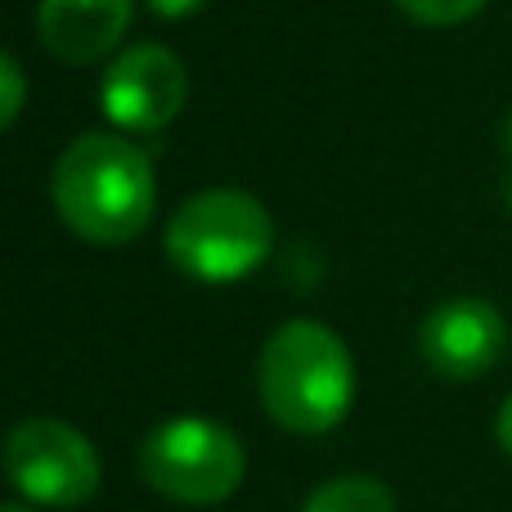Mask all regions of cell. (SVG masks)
I'll return each mask as SVG.
<instances>
[{"mask_svg":"<svg viewBox=\"0 0 512 512\" xmlns=\"http://www.w3.org/2000/svg\"><path fill=\"white\" fill-rule=\"evenodd\" d=\"M54 212L95 248H126L153 221V162L126 135L86 131L59 153L50 176Z\"/></svg>","mask_w":512,"mask_h":512,"instance_id":"6da1fadb","label":"cell"},{"mask_svg":"<svg viewBox=\"0 0 512 512\" xmlns=\"http://www.w3.org/2000/svg\"><path fill=\"white\" fill-rule=\"evenodd\" d=\"M261 405L283 432L324 436L351 414L355 360L346 342L319 319H288L270 333L256 364Z\"/></svg>","mask_w":512,"mask_h":512,"instance_id":"7a4b0ae2","label":"cell"},{"mask_svg":"<svg viewBox=\"0 0 512 512\" xmlns=\"http://www.w3.org/2000/svg\"><path fill=\"white\" fill-rule=\"evenodd\" d=\"M167 261L198 283H239L274 252V221L243 189H203L185 198L162 234Z\"/></svg>","mask_w":512,"mask_h":512,"instance_id":"3957f363","label":"cell"},{"mask_svg":"<svg viewBox=\"0 0 512 512\" xmlns=\"http://www.w3.org/2000/svg\"><path fill=\"white\" fill-rule=\"evenodd\" d=\"M140 477L162 499L185 508H216L248 477V450L225 423L167 418L140 445Z\"/></svg>","mask_w":512,"mask_h":512,"instance_id":"277c9868","label":"cell"},{"mask_svg":"<svg viewBox=\"0 0 512 512\" xmlns=\"http://www.w3.org/2000/svg\"><path fill=\"white\" fill-rule=\"evenodd\" d=\"M5 477L36 508H77L99 490V454L72 423L23 418L5 436Z\"/></svg>","mask_w":512,"mask_h":512,"instance_id":"5b68a950","label":"cell"},{"mask_svg":"<svg viewBox=\"0 0 512 512\" xmlns=\"http://www.w3.org/2000/svg\"><path fill=\"white\" fill-rule=\"evenodd\" d=\"M189 95L185 59L167 45H131L108 63L99 81V108L126 135L167 131Z\"/></svg>","mask_w":512,"mask_h":512,"instance_id":"8992f818","label":"cell"},{"mask_svg":"<svg viewBox=\"0 0 512 512\" xmlns=\"http://www.w3.org/2000/svg\"><path fill=\"white\" fill-rule=\"evenodd\" d=\"M508 324L486 297H450L418 328V355L450 382H472L504 355Z\"/></svg>","mask_w":512,"mask_h":512,"instance_id":"52a82bcc","label":"cell"},{"mask_svg":"<svg viewBox=\"0 0 512 512\" xmlns=\"http://www.w3.org/2000/svg\"><path fill=\"white\" fill-rule=\"evenodd\" d=\"M135 0H41L36 36L59 63H99L122 45Z\"/></svg>","mask_w":512,"mask_h":512,"instance_id":"ba28073f","label":"cell"},{"mask_svg":"<svg viewBox=\"0 0 512 512\" xmlns=\"http://www.w3.org/2000/svg\"><path fill=\"white\" fill-rule=\"evenodd\" d=\"M301 512H400V508H396L391 486H382L378 477L346 472V477H333V481L310 490V499L301 504Z\"/></svg>","mask_w":512,"mask_h":512,"instance_id":"9c48e42d","label":"cell"},{"mask_svg":"<svg viewBox=\"0 0 512 512\" xmlns=\"http://www.w3.org/2000/svg\"><path fill=\"white\" fill-rule=\"evenodd\" d=\"M391 5L423 27H459L468 18H477L490 0H391Z\"/></svg>","mask_w":512,"mask_h":512,"instance_id":"30bf717a","label":"cell"},{"mask_svg":"<svg viewBox=\"0 0 512 512\" xmlns=\"http://www.w3.org/2000/svg\"><path fill=\"white\" fill-rule=\"evenodd\" d=\"M0 126H14L18 117H23V95H27V81H23V68H18L14 54H0Z\"/></svg>","mask_w":512,"mask_h":512,"instance_id":"8fae6325","label":"cell"},{"mask_svg":"<svg viewBox=\"0 0 512 512\" xmlns=\"http://www.w3.org/2000/svg\"><path fill=\"white\" fill-rule=\"evenodd\" d=\"M144 5H149L158 18H194L207 0H144Z\"/></svg>","mask_w":512,"mask_h":512,"instance_id":"7c38bea8","label":"cell"},{"mask_svg":"<svg viewBox=\"0 0 512 512\" xmlns=\"http://www.w3.org/2000/svg\"><path fill=\"white\" fill-rule=\"evenodd\" d=\"M495 436H499V450L512 459V396L504 400V409H499V418H495Z\"/></svg>","mask_w":512,"mask_h":512,"instance_id":"4fadbf2b","label":"cell"},{"mask_svg":"<svg viewBox=\"0 0 512 512\" xmlns=\"http://www.w3.org/2000/svg\"><path fill=\"white\" fill-rule=\"evenodd\" d=\"M504 203L512 212V117L504 122Z\"/></svg>","mask_w":512,"mask_h":512,"instance_id":"5bb4252c","label":"cell"},{"mask_svg":"<svg viewBox=\"0 0 512 512\" xmlns=\"http://www.w3.org/2000/svg\"><path fill=\"white\" fill-rule=\"evenodd\" d=\"M0 512H32L27 504H9V508H0Z\"/></svg>","mask_w":512,"mask_h":512,"instance_id":"9a60e30c","label":"cell"}]
</instances>
